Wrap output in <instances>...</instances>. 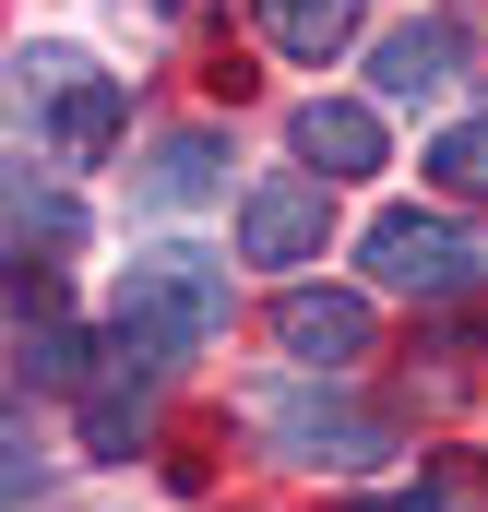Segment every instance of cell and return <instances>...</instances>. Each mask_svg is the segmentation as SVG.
<instances>
[{
  "label": "cell",
  "mask_w": 488,
  "mask_h": 512,
  "mask_svg": "<svg viewBox=\"0 0 488 512\" xmlns=\"http://www.w3.org/2000/svg\"><path fill=\"white\" fill-rule=\"evenodd\" d=\"M12 96H24V120H48V155L60 167H96L120 143V120H131L120 72H96L84 48H12Z\"/></svg>",
  "instance_id": "cell-1"
},
{
  "label": "cell",
  "mask_w": 488,
  "mask_h": 512,
  "mask_svg": "<svg viewBox=\"0 0 488 512\" xmlns=\"http://www.w3.org/2000/svg\"><path fill=\"white\" fill-rule=\"evenodd\" d=\"M120 322L155 334L167 358H203V346L227 334V262L215 251H143L120 274Z\"/></svg>",
  "instance_id": "cell-2"
},
{
  "label": "cell",
  "mask_w": 488,
  "mask_h": 512,
  "mask_svg": "<svg viewBox=\"0 0 488 512\" xmlns=\"http://www.w3.org/2000/svg\"><path fill=\"white\" fill-rule=\"evenodd\" d=\"M358 262H369V286H393V298H453V286H477V262H488V251L453 227V215L393 203V215H369Z\"/></svg>",
  "instance_id": "cell-3"
},
{
  "label": "cell",
  "mask_w": 488,
  "mask_h": 512,
  "mask_svg": "<svg viewBox=\"0 0 488 512\" xmlns=\"http://www.w3.org/2000/svg\"><path fill=\"white\" fill-rule=\"evenodd\" d=\"M274 358H286L298 382L358 370L369 358V298L358 286H286V298H274Z\"/></svg>",
  "instance_id": "cell-4"
},
{
  "label": "cell",
  "mask_w": 488,
  "mask_h": 512,
  "mask_svg": "<svg viewBox=\"0 0 488 512\" xmlns=\"http://www.w3.org/2000/svg\"><path fill=\"white\" fill-rule=\"evenodd\" d=\"M250 429L286 453V465H369L381 453V417L346 393H250Z\"/></svg>",
  "instance_id": "cell-5"
},
{
  "label": "cell",
  "mask_w": 488,
  "mask_h": 512,
  "mask_svg": "<svg viewBox=\"0 0 488 512\" xmlns=\"http://www.w3.org/2000/svg\"><path fill=\"white\" fill-rule=\"evenodd\" d=\"M465 84V24H393L369 48V96L381 108H441Z\"/></svg>",
  "instance_id": "cell-6"
},
{
  "label": "cell",
  "mask_w": 488,
  "mask_h": 512,
  "mask_svg": "<svg viewBox=\"0 0 488 512\" xmlns=\"http://www.w3.org/2000/svg\"><path fill=\"white\" fill-rule=\"evenodd\" d=\"M322 227H334V191L322 179H262L239 203V251L250 262H322Z\"/></svg>",
  "instance_id": "cell-7"
},
{
  "label": "cell",
  "mask_w": 488,
  "mask_h": 512,
  "mask_svg": "<svg viewBox=\"0 0 488 512\" xmlns=\"http://www.w3.org/2000/svg\"><path fill=\"white\" fill-rule=\"evenodd\" d=\"M298 155H310L322 191H334V179H369V167H381V108H358V96H310V108H298Z\"/></svg>",
  "instance_id": "cell-8"
},
{
  "label": "cell",
  "mask_w": 488,
  "mask_h": 512,
  "mask_svg": "<svg viewBox=\"0 0 488 512\" xmlns=\"http://www.w3.org/2000/svg\"><path fill=\"white\" fill-rule=\"evenodd\" d=\"M143 203H167V215H203V203H227V131H167L155 155H143Z\"/></svg>",
  "instance_id": "cell-9"
},
{
  "label": "cell",
  "mask_w": 488,
  "mask_h": 512,
  "mask_svg": "<svg viewBox=\"0 0 488 512\" xmlns=\"http://www.w3.org/2000/svg\"><path fill=\"white\" fill-rule=\"evenodd\" d=\"M346 36H358V0H262V48L298 60V72H322Z\"/></svg>",
  "instance_id": "cell-10"
},
{
  "label": "cell",
  "mask_w": 488,
  "mask_h": 512,
  "mask_svg": "<svg viewBox=\"0 0 488 512\" xmlns=\"http://www.w3.org/2000/svg\"><path fill=\"white\" fill-rule=\"evenodd\" d=\"M429 179H441L453 203H488V108H477V120H453L441 143H429Z\"/></svg>",
  "instance_id": "cell-11"
},
{
  "label": "cell",
  "mask_w": 488,
  "mask_h": 512,
  "mask_svg": "<svg viewBox=\"0 0 488 512\" xmlns=\"http://www.w3.org/2000/svg\"><path fill=\"white\" fill-rule=\"evenodd\" d=\"M369 512H488V465H429L417 489H393V501H369Z\"/></svg>",
  "instance_id": "cell-12"
},
{
  "label": "cell",
  "mask_w": 488,
  "mask_h": 512,
  "mask_svg": "<svg viewBox=\"0 0 488 512\" xmlns=\"http://www.w3.org/2000/svg\"><path fill=\"white\" fill-rule=\"evenodd\" d=\"M36 239L60 251V239H72V203H60V191H36V179H12V262H36Z\"/></svg>",
  "instance_id": "cell-13"
},
{
  "label": "cell",
  "mask_w": 488,
  "mask_h": 512,
  "mask_svg": "<svg viewBox=\"0 0 488 512\" xmlns=\"http://www.w3.org/2000/svg\"><path fill=\"white\" fill-rule=\"evenodd\" d=\"M465 24H477V36H488V0H465Z\"/></svg>",
  "instance_id": "cell-14"
}]
</instances>
